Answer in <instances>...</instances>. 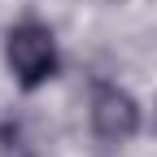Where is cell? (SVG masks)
<instances>
[{"label": "cell", "mask_w": 157, "mask_h": 157, "mask_svg": "<svg viewBox=\"0 0 157 157\" xmlns=\"http://www.w3.org/2000/svg\"><path fill=\"white\" fill-rule=\"evenodd\" d=\"M5 57H9V70L17 74V83L26 92L48 83L57 74V44H52V31L39 26V22H22L9 31V44H5Z\"/></svg>", "instance_id": "cell-1"}, {"label": "cell", "mask_w": 157, "mask_h": 157, "mask_svg": "<svg viewBox=\"0 0 157 157\" xmlns=\"http://www.w3.org/2000/svg\"><path fill=\"white\" fill-rule=\"evenodd\" d=\"M92 131H96V140H105V144H127L131 135L140 131V109H135V101L122 87L101 83L92 92Z\"/></svg>", "instance_id": "cell-2"}]
</instances>
